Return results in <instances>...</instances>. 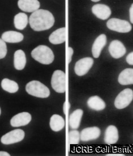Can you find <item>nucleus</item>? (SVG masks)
I'll list each match as a JSON object with an SVG mask.
<instances>
[{"label":"nucleus","instance_id":"nucleus-1","mask_svg":"<svg viewBox=\"0 0 133 156\" xmlns=\"http://www.w3.org/2000/svg\"><path fill=\"white\" fill-rule=\"evenodd\" d=\"M54 23L52 14L47 10L38 9L30 16V25L31 29L36 31L49 30L53 26Z\"/></svg>","mask_w":133,"mask_h":156},{"label":"nucleus","instance_id":"nucleus-2","mask_svg":"<svg viewBox=\"0 0 133 156\" xmlns=\"http://www.w3.org/2000/svg\"><path fill=\"white\" fill-rule=\"evenodd\" d=\"M31 56L36 61L42 64L49 65L54 60L52 51L46 45H41L37 47L31 52Z\"/></svg>","mask_w":133,"mask_h":156},{"label":"nucleus","instance_id":"nucleus-3","mask_svg":"<svg viewBox=\"0 0 133 156\" xmlns=\"http://www.w3.org/2000/svg\"><path fill=\"white\" fill-rule=\"evenodd\" d=\"M26 90L29 94L38 98H45L50 96L49 89L39 81H32L26 86Z\"/></svg>","mask_w":133,"mask_h":156},{"label":"nucleus","instance_id":"nucleus-4","mask_svg":"<svg viewBox=\"0 0 133 156\" xmlns=\"http://www.w3.org/2000/svg\"><path fill=\"white\" fill-rule=\"evenodd\" d=\"M51 86L55 91L63 93L66 91V74L62 70L55 71L51 78Z\"/></svg>","mask_w":133,"mask_h":156},{"label":"nucleus","instance_id":"nucleus-5","mask_svg":"<svg viewBox=\"0 0 133 156\" xmlns=\"http://www.w3.org/2000/svg\"><path fill=\"white\" fill-rule=\"evenodd\" d=\"M108 28L118 33H129L131 30V25L128 21L118 18H112L106 23Z\"/></svg>","mask_w":133,"mask_h":156},{"label":"nucleus","instance_id":"nucleus-6","mask_svg":"<svg viewBox=\"0 0 133 156\" xmlns=\"http://www.w3.org/2000/svg\"><path fill=\"white\" fill-rule=\"evenodd\" d=\"M133 99V91L130 89H126L117 95L114 105L118 109H123L128 107Z\"/></svg>","mask_w":133,"mask_h":156},{"label":"nucleus","instance_id":"nucleus-7","mask_svg":"<svg viewBox=\"0 0 133 156\" xmlns=\"http://www.w3.org/2000/svg\"><path fill=\"white\" fill-rule=\"evenodd\" d=\"M24 137V131L20 129H17L9 132L3 136H2L1 139V141L2 144L9 145L20 142L23 140Z\"/></svg>","mask_w":133,"mask_h":156},{"label":"nucleus","instance_id":"nucleus-8","mask_svg":"<svg viewBox=\"0 0 133 156\" xmlns=\"http://www.w3.org/2000/svg\"><path fill=\"white\" fill-rule=\"evenodd\" d=\"M93 60L91 58H85L76 62L75 66L76 74L82 76L87 74L93 64Z\"/></svg>","mask_w":133,"mask_h":156},{"label":"nucleus","instance_id":"nucleus-9","mask_svg":"<svg viewBox=\"0 0 133 156\" xmlns=\"http://www.w3.org/2000/svg\"><path fill=\"white\" fill-rule=\"evenodd\" d=\"M109 51L113 58H119L125 55L126 49L121 41L115 40L110 43L109 47Z\"/></svg>","mask_w":133,"mask_h":156},{"label":"nucleus","instance_id":"nucleus-10","mask_svg":"<svg viewBox=\"0 0 133 156\" xmlns=\"http://www.w3.org/2000/svg\"><path fill=\"white\" fill-rule=\"evenodd\" d=\"M31 120V115L29 112H23L14 116L10 120V124L14 127L24 126Z\"/></svg>","mask_w":133,"mask_h":156},{"label":"nucleus","instance_id":"nucleus-11","mask_svg":"<svg viewBox=\"0 0 133 156\" xmlns=\"http://www.w3.org/2000/svg\"><path fill=\"white\" fill-rule=\"evenodd\" d=\"M101 130L97 127L86 128L80 133V139L83 141L96 140L100 137Z\"/></svg>","mask_w":133,"mask_h":156},{"label":"nucleus","instance_id":"nucleus-12","mask_svg":"<svg viewBox=\"0 0 133 156\" xmlns=\"http://www.w3.org/2000/svg\"><path fill=\"white\" fill-rule=\"evenodd\" d=\"M92 12L98 18L102 20H106L110 16L112 12L108 6L104 4L95 5L92 8Z\"/></svg>","mask_w":133,"mask_h":156},{"label":"nucleus","instance_id":"nucleus-13","mask_svg":"<svg viewBox=\"0 0 133 156\" xmlns=\"http://www.w3.org/2000/svg\"><path fill=\"white\" fill-rule=\"evenodd\" d=\"M18 6L25 12H33L40 8V2L38 0H19Z\"/></svg>","mask_w":133,"mask_h":156},{"label":"nucleus","instance_id":"nucleus-14","mask_svg":"<svg viewBox=\"0 0 133 156\" xmlns=\"http://www.w3.org/2000/svg\"><path fill=\"white\" fill-rule=\"evenodd\" d=\"M106 44V36L105 34H101L96 38L92 48V52L94 58H99L101 52Z\"/></svg>","mask_w":133,"mask_h":156},{"label":"nucleus","instance_id":"nucleus-15","mask_svg":"<svg viewBox=\"0 0 133 156\" xmlns=\"http://www.w3.org/2000/svg\"><path fill=\"white\" fill-rule=\"evenodd\" d=\"M66 29L62 27L55 30L49 37V41L53 44H59L66 41Z\"/></svg>","mask_w":133,"mask_h":156},{"label":"nucleus","instance_id":"nucleus-16","mask_svg":"<svg viewBox=\"0 0 133 156\" xmlns=\"http://www.w3.org/2000/svg\"><path fill=\"white\" fill-rule=\"evenodd\" d=\"M119 139L118 131L116 127L110 126L106 128L105 133L104 141L106 144L111 145L116 144Z\"/></svg>","mask_w":133,"mask_h":156},{"label":"nucleus","instance_id":"nucleus-17","mask_svg":"<svg viewBox=\"0 0 133 156\" xmlns=\"http://www.w3.org/2000/svg\"><path fill=\"white\" fill-rule=\"evenodd\" d=\"M2 39L8 43H16L23 41V35L22 34L14 31H6L2 35Z\"/></svg>","mask_w":133,"mask_h":156},{"label":"nucleus","instance_id":"nucleus-18","mask_svg":"<svg viewBox=\"0 0 133 156\" xmlns=\"http://www.w3.org/2000/svg\"><path fill=\"white\" fill-rule=\"evenodd\" d=\"M88 106L92 110L96 111H101L105 109L106 103L99 96H93L88 99L87 101Z\"/></svg>","mask_w":133,"mask_h":156},{"label":"nucleus","instance_id":"nucleus-19","mask_svg":"<svg viewBox=\"0 0 133 156\" xmlns=\"http://www.w3.org/2000/svg\"><path fill=\"white\" fill-rule=\"evenodd\" d=\"M26 64L25 52L21 50H17L14 55V66L17 70H22Z\"/></svg>","mask_w":133,"mask_h":156},{"label":"nucleus","instance_id":"nucleus-20","mask_svg":"<svg viewBox=\"0 0 133 156\" xmlns=\"http://www.w3.org/2000/svg\"><path fill=\"white\" fill-rule=\"evenodd\" d=\"M118 82L122 85L133 84V69L127 68L119 75Z\"/></svg>","mask_w":133,"mask_h":156},{"label":"nucleus","instance_id":"nucleus-21","mask_svg":"<svg viewBox=\"0 0 133 156\" xmlns=\"http://www.w3.org/2000/svg\"><path fill=\"white\" fill-rule=\"evenodd\" d=\"M83 115V111L81 109H77L71 114L69 118V124L72 129H76L79 127Z\"/></svg>","mask_w":133,"mask_h":156},{"label":"nucleus","instance_id":"nucleus-22","mask_svg":"<svg viewBox=\"0 0 133 156\" xmlns=\"http://www.w3.org/2000/svg\"><path fill=\"white\" fill-rule=\"evenodd\" d=\"M50 126L52 131H60L64 127L65 121L61 116L54 114L51 116L50 119Z\"/></svg>","mask_w":133,"mask_h":156},{"label":"nucleus","instance_id":"nucleus-23","mask_svg":"<svg viewBox=\"0 0 133 156\" xmlns=\"http://www.w3.org/2000/svg\"><path fill=\"white\" fill-rule=\"evenodd\" d=\"M28 23V17L24 12H20L14 18V24L16 29L22 30L25 29Z\"/></svg>","mask_w":133,"mask_h":156},{"label":"nucleus","instance_id":"nucleus-24","mask_svg":"<svg viewBox=\"0 0 133 156\" xmlns=\"http://www.w3.org/2000/svg\"><path fill=\"white\" fill-rule=\"evenodd\" d=\"M1 87L4 90L10 93H16L19 89L17 82L8 78H4L1 82Z\"/></svg>","mask_w":133,"mask_h":156},{"label":"nucleus","instance_id":"nucleus-25","mask_svg":"<svg viewBox=\"0 0 133 156\" xmlns=\"http://www.w3.org/2000/svg\"><path fill=\"white\" fill-rule=\"evenodd\" d=\"M80 139V134L78 131L74 130L69 132L68 140L70 144H78Z\"/></svg>","mask_w":133,"mask_h":156},{"label":"nucleus","instance_id":"nucleus-26","mask_svg":"<svg viewBox=\"0 0 133 156\" xmlns=\"http://www.w3.org/2000/svg\"><path fill=\"white\" fill-rule=\"evenodd\" d=\"M7 54V46L5 41L0 39V59L4 58Z\"/></svg>","mask_w":133,"mask_h":156},{"label":"nucleus","instance_id":"nucleus-27","mask_svg":"<svg viewBox=\"0 0 133 156\" xmlns=\"http://www.w3.org/2000/svg\"><path fill=\"white\" fill-rule=\"evenodd\" d=\"M126 62L130 64L133 66V52L130 53L126 57Z\"/></svg>","mask_w":133,"mask_h":156},{"label":"nucleus","instance_id":"nucleus-28","mask_svg":"<svg viewBox=\"0 0 133 156\" xmlns=\"http://www.w3.org/2000/svg\"><path fill=\"white\" fill-rule=\"evenodd\" d=\"M68 50V62L70 63L72 60V55L74 54V50L71 47H69Z\"/></svg>","mask_w":133,"mask_h":156},{"label":"nucleus","instance_id":"nucleus-29","mask_svg":"<svg viewBox=\"0 0 133 156\" xmlns=\"http://www.w3.org/2000/svg\"><path fill=\"white\" fill-rule=\"evenodd\" d=\"M130 20L131 23H132L133 24V4L131 5L130 8Z\"/></svg>","mask_w":133,"mask_h":156},{"label":"nucleus","instance_id":"nucleus-30","mask_svg":"<svg viewBox=\"0 0 133 156\" xmlns=\"http://www.w3.org/2000/svg\"><path fill=\"white\" fill-rule=\"evenodd\" d=\"M10 155L8 152L0 151V156H10Z\"/></svg>","mask_w":133,"mask_h":156},{"label":"nucleus","instance_id":"nucleus-31","mask_svg":"<svg viewBox=\"0 0 133 156\" xmlns=\"http://www.w3.org/2000/svg\"><path fill=\"white\" fill-rule=\"evenodd\" d=\"M64 112L65 114L66 113V102L64 103Z\"/></svg>","mask_w":133,"mask_h":156},{"label":"nucleus","instance_id":"nucleus-32","mask_svg":"<svg viewBox=\"0 0 133 156\" xmlns=\"http://www.w3.org/2000/svg\"><path fill=\"white\" fill-rule=\"evenodd\" d=\"M93 2H99L100 1V0H91Z\"/></svg>","mask_w":133,"mask_h":156},{"label":"nucleus","instance_id":"nucleus-33","mask_svg":"<svg viewBox=\"0 0 133 156\" xmlns=\"http://www.w3.org/2000/svg\"><path fill=\"white\" fill-rule=\"evenodd\" d=\"M1 108H0V115H1Z\"/></svg>","mask_w":133,"mask_h":156}]
</instances>
